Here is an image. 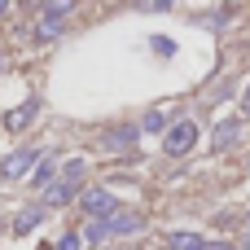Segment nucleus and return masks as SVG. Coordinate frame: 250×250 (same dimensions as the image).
<instances>
[{"mask_svg":"<svg viewBox=\"0 0 250 250\" xmlns=\"http://www.w3.org/2000/svg\"><path fill=\"white\" fill-rule=\"evenodd\" d=\"M242 114H250V88H246V97H242Z\"/></svg>","mask_w":250,"mask_h":250,"instance_id":"dca6fc26","label":"nucleus"},{"mask_svg":"<svg viewBox=\"0 0 250 250\" xmlns=\"http://www.w3.org/2000/svg\"><path fill=\"white\" fill-rule=\"evenodd\" d=\"M167 246H171V250H202L207 242H202V233H171Z\"/></svg>","mask_w":250,"mask_h":250,"instance_id":"9d476101","label":"nucleus"},{"mask_svg":"<svg viewBox=\"0 0 250 250\" xmlns=\"http://www.w3.org/2000/svg\"><path fill=\"white\" fill-rule=\"evenodd\" d=\"M242 246H246V250H250V229H246V237H242Z\"/></svg>","mask_w":250,"mask_h":250,"instance_id":"f3484780","label":"nucleus"},{"mask_svg":"<svg viewBox=\"0 0 250 250\" xmlns=\"http://www.w3.org/2000/svg\"><path fill=\"white\" fill-rule=\"evenodd\" d=\"M31 114H35V101H31V105H22V110H9V114H4V127H9V132H18L22 123H31Z\"/></svg>","mask_w":250,"mask_h":250,"instance_id":"9b49d317","label":"nucleus"},{"mask_svg":"<svg viewBox=\"0 0 250 250\" xmlns=\"http://www.w3.org/2000/svg\"><path fill=\"white\" fill-rule=\"evenodd\" d=\"M44 211H48L44 202H40V207H26V211H18V220H13V229H18V233H31V229H35V224L44 220Z\"/></svg>","mask_w":250,"mask_h":250,"instance_id":"1a4fd4ad","label":"nucleus"},{"mask_svg":"<svg viewBox=\"0 0 250 250\" xmlns=\"http://www.w3.org/2000/svg\"><path fill=\"white\" fill-rule=\"evenodd\" d=\"M202 250H233V246H229V242H207Z\"/></svg>","mask_w":250,"mask_h":250,"instance_id":"2eb2a0df","label":"nucleus"},{"mask_svg":"<svg viewBox=\"0 0 250 250\" xmlns=\"http://www.w3.org/2000/svg\"><path fill=\"white\" fill-rule=\"evenodd\" d=\"M4 13H9V4H4V0H0V18H4Z\"/></svg>","mask_w":250,"mask_h":250,"instance_id":"a211bd4d","label":"nucleus"},{"mask_svg":"<svg viewBox=\"0 0 250 250\" xmlns=\"http://www.w3.org/2000/svg\"><path fill=\"white\" fill-rule=\"evenodd\" d=\"M193 141H198V123H193V119H180V123H171V127H167L163 149H167L171 158H180V154H189V149H193Z\"/></svg>","mask_w":250,"mask_h":250,"instance_id":"f03ea898","label":"nucleus"},{"mask_svg":"<svg viewBox=\"0 0 250 250\" xmlns=\"http://www.w3.org/2000/svg\"><path fill=\"white\" fill-rule=\"evenodd\" d=\"M48 176H53V163H48V158H44V163H40V167H35V185H44V180H48Z\"/></svg>","mask_w":250,"mask_h":250,"instance_id":"4468645a","label":"nucleus"},{"mask_svg":"<svg viewBox=\"0 0 250 250\" xmlns=\"http://www.w3.org/2000/svg\"><path fill=\"white\" fill-rule=\"evenodd\" d=\"M145 220L136 215V211H119V215H110V220H88V229H83V242H105V237H123V233H136Z\"/></svg>","mask_w":250,"mask_h":250,"instance_id":"f257e3e1","label":"nucleus"},{"mask_svg":"<svg viewBox=\"0 0 250 250\" xmlns=\"http://www.w3.org/2000/svg\"><path fill=\"white\" fill-rule=\"evenodd\" d=\"M237 132H242V123L237 119H229V123H220V132H215V141H211V149L220 154V149H229L233 141H237Z\"/></svg>","mask_w":250,"mask_h":250,"instance_id":"6e6552de","label":"nucleus"},{"mask_svg":"<svg viewBox=\"0 0 250 250\" xmlns=\"http://www.w3.org/2000/svg\"><path fill=\"white\" fill-rule=\"evenodd\" d=\"M136 136H141V127H132V123H127V127H114V132H105L101 141H105L110 149H132V145H136Z\"/></svg>","mask_w":250,"mask_h":250,"instance_id":"0eeeda50","label":"nucleus"},{"mask_svg":"<svg viewBox=\"0 0 250 250\" xmlns=\"http://www.w3.org/2000/svg\"><path fill=\"white\" fill-rule=\"evenodd\" d=\"M163 127H167V114H163V110L154 105V110L145 114V123H141V132H163Z\"/></svg>","mask_w":250,"mask_h":250,"instance_id":"f8f14e48","label":"nucleus"},{"mask_svg":"<svg viewBox=\"0 0 250 250\" xmlns=\"http://www.w3.org/2000/svg\"><path fill=\"white\" fill-rule=\"evenodd\" d=\"M79 246H83V233H66V237H62L53 250H79Z\"/></svg>","mask_w":250,"mask_h":250,"instance_id":"ddd939ff","label":"nucleus"},{"mask_svg":"<svg viewBox=\"0 0 250 250\" xmlns=\"http://www.w3.org/2000/svg\"><path fill=\"white\" fill-rule=\"evenodd\" d=\"M70 9H75V4H66V0H62V4H44V9H40V26H35V35H40V40L62 35V26H66Z\"/></svg>","mask_w":250,"mask_h":250,"instance_id":"20e7f679","label":"nucleus"},{"mask_svg":"<svg viewBox=\"0 0 250 250\" xmlns=\"http://www.w3.org/2000/svg\"><path fill=\"white\" fill-rule=\"evenodd\" d=\"M31 163H40V154H35V149H18V154H9V158L0 163V176H4V180H18L22 171H31Z\"/></svg>","mask_w":250,"mask_h":250,"instance_id":"39448f33","label":"nucleus"},{"mask_svg":"<svg viewBox=\"0 0 250 250\" xmlns=\"http://www.w3.org/2000/svg\"><path fill=\"white\" fill-rule=\"evenodd\" d=\"M79 207L88 211V220H110V215H119V198H114L110 189H83V193H79Z\"/></svg>","mask_w":250,"mask_h":250,"instance_id":"7ed1b4c3","label":"nucleus"},{"mask_svg":"<svg viewBox=\"0 0 250 250\" xmlns=\"http://www.w3.org/2000/svg\"><path fill=\"white\" fill-rule=\"evenodd\" d=\"M75 193H79V185H75V180H66V176H57V180L44 189V207H62V202H70Z\"/></svg>","mask_w":250,"mask_h":250,"instance_id":"423d86ee","label":"nucleus"}]
</instances>
